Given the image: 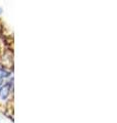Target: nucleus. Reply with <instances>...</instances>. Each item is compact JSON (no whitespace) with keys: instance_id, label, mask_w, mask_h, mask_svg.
Masks as SVG:
<instances>
[{"instance_id":"f257e3e1","label":"nucleus","mask_w":117,"mask_h":123,"mask_svg":"<svg viewBox=\"0 0 117 123\" xmlns=\"http://www.w3.org/2000/svg\"><path fill=\"white\" fill-rule=\"evenodd\" d=\"M9 90H10V86H9L8 83L5 84V85H3L1 88H0V98L5 99L9 95Z\"/></svg>"},{"instance_id":"f03ea898","label":"nucleus","mask_w":117,"mask_h":123,"mask_svg":"<svg viewBox=\"0 0 117 123\" xmlns=\"http://www.w3.org/2000/svg\"><path fill=\"white\" fill-rule=\"evenodd\" d=\"M9 75H10L9 72H7L6 70H4V69H0V79H3Z\"/></svg>"},{"instance_id":"7ed1b4c3","label":"nucleus","mask_w":117,"mask_h":123,"mask_svg":"<svg viewBox=\"0 0 117 123\" xmlns=\"http://www.w3.org/2000/svg\"><path fill=\"white\" fill-rule=\"evenodd\" d=\"M2 85V79H0V86Z\"/></svg>"},{"instance_id":"20e7f679","label":"nucleus","mask_w":117,"mask_h":123,"mask_svg":"<svg viewBox=\"0 0 117 123\" xmlns=\"http://www.w3.org/2000/svg\"><path fill=\"white\" fill-rule=\"evenodd\" d=\"M0 12H1V9H0Z\"/></svg>"}]
</instances>
